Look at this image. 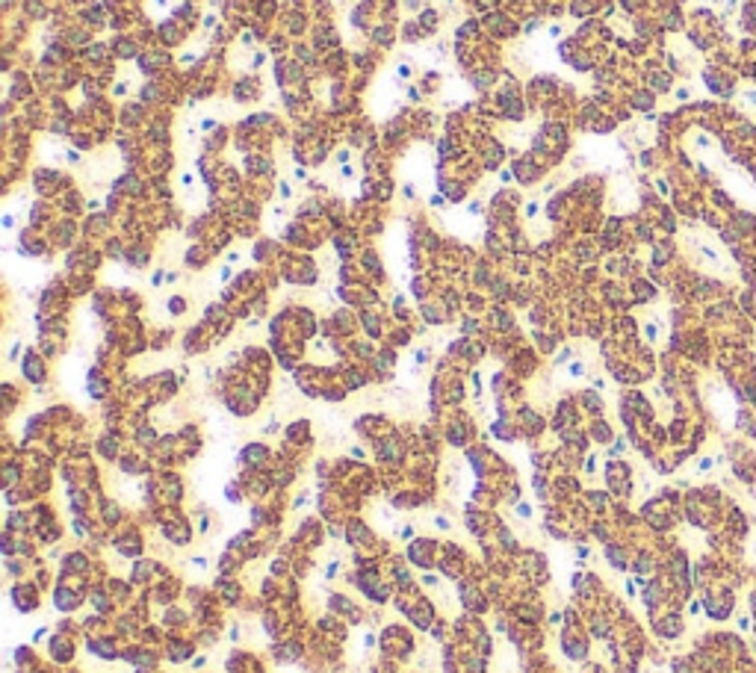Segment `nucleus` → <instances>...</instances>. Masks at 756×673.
<instances>
[{"label":"nucleus","instance_id":"f257e3e1","mask_svg":"<svg viewBox=\"0 0 756 673\" xmlns=\"http://www.w3.org/2000/svg\"><path fill=\"white\" fill-rule=\"evenodd\" d=\"M748 98H751V101H756V92H751V95H748Z\"/></svg>","mask_w":756,"mask_h":673}]
</instances>
